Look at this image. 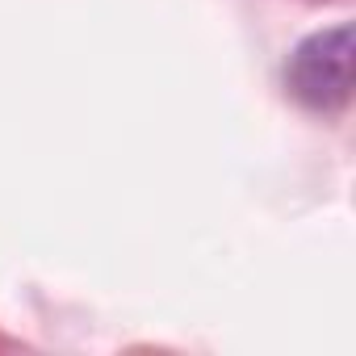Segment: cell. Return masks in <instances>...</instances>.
<instances>
[{
  "label": "cell",
  "mask_w": 356,
  "mask_h": 356,
  "mask_svg": "<svg viewBox=\"0 0 356 356\" xmlns=\"http://www.w3.org/2000/svg\"><path fill=\"white\" fill-rule=\"evenodd\" d=\"M289 92L318 113H331L339 105H348L352 97V26H335L323 34H310L293 59H289Z\"/></svg>",
  "instance_id": "1"
}]
</instances>
